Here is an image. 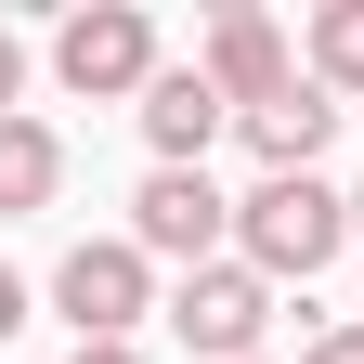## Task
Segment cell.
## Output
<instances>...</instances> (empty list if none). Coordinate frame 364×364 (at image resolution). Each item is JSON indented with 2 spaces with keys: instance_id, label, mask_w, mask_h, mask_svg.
<instances>
[{
  "instance_id": "cell-12",
  "label": "cell",
  "mask_w": 364,
  "mask_h": 364,
  "mask_svg": "<svg viewBox=\"0 0 364 364\" xmlns=\"http://www.w3.org/2000/svg\"><path fill=\"white\" fill-rule=\"evenodd\" d=\"M299 364H364V326H326V338H312Z\"/></svg>"
},
{
  "instance_id": "cell-11",
  "label": "cell",
  "mask_w": 364,
  "mask_h": 364,
  "mask_svg": "<svg viewBox=\"0 0 364 364\" xmlns=\"http://www.w3.org/2000/svg\"><path fill=\"white\" fill-rule=\"evenodd\" d=\"M14 91H26V39H14V26H0V117H26V105H14Z\"/></svg>"
},
{
  "instance_id": "cell-9",
  "label": "cell",
  "mask_w": 364,
  "mask_h": 364,
  "mask_svg": "<svg viewBox=\"0 0 364 364\" xmlns=\"http://www.w3.org/2000/svg\"><path fill=\"white\" fill-rule=\"evenodd\" d=\"M53 182H65V144H53L39 117H0V221L53 208Z\"/></svg>"
},
{
  "instance_id": "cell-1",
  "label": "cell",
  "mask_w": 364,
  "mask_h": 364,
  "mask_svg": "<svg viewBox=\"0 0 364 364\" xmlns=\"http://www.w3.org/2000/svg\"><path fill=\"white\" fill-rule=\"evenodd\" d=\"M338 247H351V196H338L326 169H299V182H247V196H235V260L260 273V287H312Z\"/></svg>"
},
{
  "instance_id": "cell-14",
  "label": "cell",
  "mask_w": 364,
  "mask_h": 364,
  "mask_svg": "<svg viewBox=\"0 0 364 364\" xmlns=\"http://www.w3.org/2000/svg\"><path fill=\"white\" fill-rule=\"evenodd\" d=\"M14 326H26V287H14V273H0V338H14Z\"/></svg>"
},
{
  "instance_id": "cell-7",
  "label": "cell",
  "mask_w": 364,
  "mask_h": 364,
  "mask_svg": "<svg viewBox=\"0 0 364 364\" xmlns=\"http://www.w3.org/2000/svg\"><path fill=\"white\" fill-rule=\"evenodd\" d=\"M235 130H247V156H260V182H299L312 156L338 144V91H326V78H299V91H273V105H247Z\"/></svg>"
},
{
  "instance_id": "cell-10",
  "label": "cell",
  "mask_w": 364,
  "mask_h": 364,
  "mask_svg": "<svg viewBox=\"0 0 364 364\" xmlns=\"http://www.w3.org/2000/svg\"><path fill=\"white\" fill-rule=\"evenodd\" d=\"M312 78L364 91V0H326V14H312Z\"/></svg>"
},
{
  "instance_id": "cell-6",
  "label": "cell",
  "mask_w": 364,
  "mask_h": 364,
  "mask_svg": "<svg viewBox=\"0 0 364 364\" xmlns=\"http://www.w3.org/2000/svg\"><path fill=\"white\" fill-rule=\"evenodd\" d=\"M196 65H208V91H221L235 117H247V105H273V91H299V53H287V26H273V14H221Z\"/></svg>"
},
{
  "instance_id": "cell-15",
  "label": "cell",
  "mask_w": 364,
  "mask_h": 364,
  "mask_svg": "<svg viewBox=\"0 0 364 364\" xmlns=\"http://www.w3.org/2000/svg\"><path fill=\"white\" fill-rule=\"evenodd\" d=\"M351 235H364V182H351Z\"/></svg>"
},
{
  "instance_id": "cell-3",
  "label": "cell",
  "mask_w": 364,
  "mask_h": 364,
  "mask_svg": "<svg viewBox=\"0 0 364 364\" xmlns=\"http://www.w3.org/2000/svg\"><path fill=\"white\" fill-rule=\"evenodd\" d=\"M130 247H144V260H182V273H208L221 247H235V196H221L208 169H156L144 196H130Z\"/></svg>"
},
{
  "instance_id": "cell-8",
  "label": "cell",
  "mask_w": 364,
  "mask_h": 364,
  "mask_svg": "<svg viewBox=\"0 0 364 364\" xmlns=\"http://www.w3.org/2000/svg\"><path fill=\"white\" fill-rule=\"evenodd\" d=\"M221 130H235V105L208 91V65H156V91H144V144H156V169H208Z\"/></svg>"
},
{
  "instance_id": "cell-2",
  "label": "cell",
  "mask_w": 364,
  "mask_h": 364,
  "mask_svg": "<svg viewBox=\"0 0 364 364\" xmlns=\"http://www.w3.org/2000/svg\"><path fill=\"white\" fill-rule=\"evenodd\" d=\"M260 326H273V287H260L247 260H208V273L169 287V338L196 351V364H260Z\"/></svg>"
},
{
  "instance_id": "cell-5",
  "label": "cell",
  "mask_w": 364,
  "mask_h": 364,
  "mask_svg": "<svg viewBox=\"0 0 364 364\" xmlns=\"http://www.w3.org/2000/svg\"><path fill=\"white\" fill-rule=\"evenodd\" d=\"M53 299H65V326H78V338H130V326L156 312V260L130 247V235H91V247H65Z\"/></svg>"
},
{
  "instance_id": "cell-13",
  "label": "cell",
  "mask_w": 364,
  "mask_h": 364,
  "mask_svg": "<svg viewBox=\"0 0 364 364\" xmlns=\"http://www.w3.org/2000/svg\"><path fill=\"white\" fill-rule=\"evenodd\" d=\"M65 364H144V351H130V338H78Z\"/></svg>"
},
{
  "instance_id": "cell-4",
  "label": "cell",
  "mask_w": 364,
  "mask_h": 364,
  "mask_svg": "<svg viewBox=\"0 0 364 364\" xmlns=\"http://www.w3.org/2000/svg\"><path fill=\"white\" fill-rule=\"evenodd\" d=\"M53 78L78 91V105H117V91H156V26L130 14V0H105V14H65V26H53Z\"/></svg>"
}]
</instances>
